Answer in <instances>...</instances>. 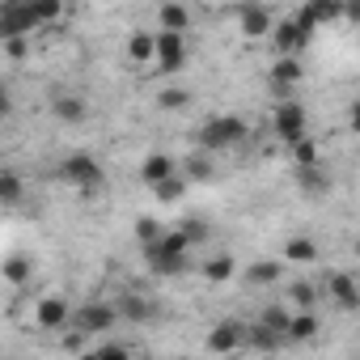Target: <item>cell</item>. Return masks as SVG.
<instances>
[{
    "label": "cell",
    "mask_w": 360,
    "mask_h": 360,
    "mask_svg": "<svg viewBox=\"0 0 360 360\" xmlns=\"http://www.w3.org/2000/svg\"><path fill=\"white\" fill-rule=\"evenodd\" d=\"M115 314H119V318H127V322H148V318L157 314V305H153V301H144L140 292H123V297H119V305H115Z\"/></svg>",
    "instance_id": "obj_11"
},
{
    "label": "cell",
    "mask_w": 360,
    "mask_h": 360,
    "mask_svg": "<svg viewBox=\"0 0 360 360\" xmlns=\"http://www.w3.org/2000/svg\"><path fill=\"white\" fill-rule=\"evenodd\" d=\"M271 26H276V18L267 13V5H246L242 9V34L246 39H267Z\"/></svg>",
    "instance_id": "obj_10"
},
{
    "label": "cell",
    "mask_w": 360,
    "mask_h": 360,
    "mask_svg": "<svg viewBox=\"0 0 360 360\" xmlns=\"http://www.w3.org/2000/svg\"><path fill=\"white\" fill-rule=\"evenodd\" d=\"M18 200H22V174L5 169L0 174V204H18Z\"/></svg>",
    "instance_id": "obj_24"
},
{
    "label": "cell",
    "mask_w": 360,
    "mask_h": 360,
    "mask_svg": "<svg viewBox=\"0 0 360 360\" xmlns=\"http://www.w3.org/2000/svg\"><path fill=\"white\" fill-rule=\"evenodd\" d=\"M301 187H305L309 195H322V191H330V178H326L318 165H301Z\"/></svg>",
    "instance_id": "obj_21"
},
{
    "label": "cell",
    "mask_w": 360,
    "mask_h": 360,
    "mask_svg": "<svg viewBox=\"0 0 360 360\" xmlns=\"http://www.w3.org/2000/svg\"><path fill=\"white\" fill-rule=\"evenodd\" d=\"M127 60H131V64H148V60H153V34H131Z\"/></svg>",
    "instance_id": "obj_25"
},
{
    "label": "cell",
    "mask_w": 360,
    "mask_h": 360,
    "mask_svg": "<svg viewBox=\"0 0 360 360\" xmlns=\"http://www.w3.org/2000/svg\"><path fill=\"white\" fill-rule=\"evenodd\" d=\"M271 34H276V51H280V56H297V51L309 43V34H314V30H305L301 22H276V26H271Z\"/></svg>",
    "instance_id": "obj_9"
},
{
    "label": "cell",
    "mask_w": 360,
    "mask_h": 360,
    "mask_svg": "<svg viewBox=\"0 0 360 360\" xmlns=\"http://www.w3.org/2000/svg\"><path fill=\"white\" fill-rule=\"evenodd\" d=\"M68 301H60V297H43L39 305H34V326L39 330H64L68 326Z\"/></svg>",
    "instance_id": "obj_8"
},
{
    "label": "cell",
    "mask_w": 360,
    "mask_h": 360,
    "mask_svg": "<svg viewBox=\"0 0 360 360\" xmlns=\"http://www.w3.org/2000/svg\"><path fill=\"white\" fill-rule=\"evenodd\" d=\"M174 174V157H165V153H153V157H144V165H140V178L153 187V183H161V178H169Z\"/></svg>",
    "instance_id": "obj_18"
},
{
    "label": "cell",
    "mask_w": 360,
    "mask_h": 360,
    "mask_svg": "<svg viewBox=\"0 0 360 360\" xmlns=\"http://www.w3.org/2000/svg\"><path fill=\"white\" fill-rule=\"evenodd\" d=\"M98 356H127V347L123 343H106V347H98Z\"/></svg>",
    "instance_id": "obj_36"
},
{
    "label": "cell",
    "mask_w": 360,
    "mask_h": 360,
    "mask_svg": "<svg viewBox=\"0 0 360 360\" xmlns=\"http://www.w3.org/2000/svg\"><path fill=\"white\" fill-rule=\"evenodd\" d=\"M153 60H157L165 72L183 68V64H187V39L178 34V30H157V34H153Z\"/></svg>",
    "instance_id": "obj_5"
},
{
    "label": "cell",
    "mask_w": 360,
    "mask_h": 360,
    "mask_svg": "<svg viewBox=\"0 0 360 360\" xmlns=\"http://www.w3.org/2000/svg\"><path fill=\"white\" fill-rule=\"evenodd\" d=\"M136 238H140V246H148V242L161 238V225H157L153 217H140V221H136Z\"/></svg>",
    "instance_id": "obj_32"
},
{
    "label": "cell",
    "mask_w": 360,
    "mask_h": 360,
    "mask_svg": "<svg viewBox=\"0 0 360 360\" xmlns=\"http://www.w3.org/2000/svg\"><path fill=\"white\" fill-rule=\"evenodd\" d=\"M233 271H238V263H233L229 255H217V259H208V263H204V280H212V284L233 280Z\"/></svg>",
    "instance_id": "obj_19"
},
{
    "label": "cell",
    "mask_w": 360,
    "mask_h": 360,
    "mask_svg": "<svg viewBox=\"0 0 360 360\" xmlns=\"http://www.w3.org/2000/svg\"><path fill=\"white\" fill-rule=\"evenodd\" d=\"M259 322H263L267 330H276V335L284 339V330H288V309H280V305H271V309H263V314H259Z\"/></svg>",
    "instance_id": "obj_28"
},
{
    "label": "cell",
    "mask_w": 360,
    "mask_h": 360,
    "mask_svg": "<svg viewBox=\"0 0 360 360\" xmlns=\"http://www.w3.org/2000/svg\"><path fill=\"white\" fill-rule=\"evenodd\" d=\"M242 322H221V326H212V335H208V347L212 352H233L238 343H242Z\"/></svg>",
    "instance_id": "obj_16"
},
{
    "label": "cell",
    "mask_w": 360,
    "mask_h": 360,
    "mask_svg": "<svg viewBox=\"0 0 360 360\" xmlns=\"http://www.w3.org/2000/svg\"><path fill=\"white\" fill-rule=\"evenodd\" d=\"M187 178L191 183H200V178H212V153L200 148L195 157H187Z\"/></svg>",
    "instance_id": "obj_23"
},
{
    "label": "cell",
    "mask_w": 360,
    "mask_h": 360,
    "mask_svg": "<svg viewBox=\"0 0 360 360\" xmlns=\"http://www.w3.org/2000/svg\"><path fill=\"white\" fill-rule=\"evenodd\" d=\"M284 259H292V263H314V259H318V246L305 242V238H292V242L284 246Z\"/></svg>",
    "instance_id": "obj_26"
},
{
    "label": "cell",
    "mask_w": 360,
    "mask_h": 360,
    "mask_svg": "<svg viewBox=\"0 0 360 360\" xmlns=\"http://www.w3.org/2000/svg\"><path fill=\"white\" fill-rule=\"evenodd\" d=\"M157 22H161V30H178V34H187V26H191V13H187V5H161L157 9Z\"/></svg>",
    "instance_id": "obj_17"
},
{
    "label": "cell",
    "mask_w": 360,
    "mask_h": 360,
    "mask_svg": "<svg viewBox=\"0 0 360 360\" xmlns=\"http://www.w3.org/2000/svg\"><path fill=\"white\" fill-rule=\"evenodd\" d=\"M64 5L60 0H9L5 9H0V39L5 34H30L47 22H60Z\"/></svg>",
    "instance_id": "obj_1"
},
{
    "label": "cell",
    "mask_w": 360,
    "mask_h": 360,
    "mask_svg": "<svg viewBox=\"0 0 360 360\" xmlns=\"http://www.w3.org/2000/svg\"><path fill=\"white\" fill-rule=\"evenodd\" d=\"M246 276H250L255 284H276V280H280V263H255Z\"/></svg>",
    "instance_id": "obj_30"
},
{
    "label": "cell",
    "mask_w": 360,
    "mask_h": 360,
    "mask_svg": "<svg viewBox=\"0 0 360 360\" xmlns=\"http://www.w3.org/2000/svg\"><path fill=\"white\" fill-rule=\"evenodd\" d=\"M297 81H301V60H297V56H280L276 68H271V85H276L280 94H288Z\"/></svg>",
    "instance_id": "obj_13"
},
{
    "label": "cell",
    "mask_w": 360,
    "mask_h": 360,
    "mask_svg": "<svg viewBox=\"0 0 360 360\" xmlns=\"http://www.w3.org/2000/svg\"><path fill=\"white\" fill-rule=\"evenodd\" d=\"M246 123L238 119V115H217V119H204V127H200V148H208V153H225V148H233L238 140H246Z\"/></svg>",
    "instance_id": "obj_3"
},
{
    "label": "cell",
    "mask_w": 360,
    "mask_h": 360,
    "mask_svg": "<svg viewBox=\"0 0 360 360\" xmlns=\"http://www.w3.org/2000/svg\"><path fill=\"white\" fill-rule=\"evenodd\" d=\"M288 148H292V161H297V165H318V144H314V140L301 136V140H292Z\"/></svg>",
    "instance_id": "obj_27"
},
{
    "label": "cell",
    "mask_w": 360,
    "mask_h": 360,
    "mask_svg": "<svg viewBox=\"0 0 360 360\" xmlns=\"http://www.w3.org/2000/svg\"><path fill=\"white\" fill-rule=\"evenodd\" d=\"M318 314L314 309H297V314H288V330H284V339H314L318 335Z\"/></svg>",
    "instance_id": "obj_15"
},
{
    "label": "cell",
    "mask_w": 360,
    "mask_h": 360,
    "mask_svg": "<svg viewBox=\"0 0 360 360\" xmlns=\"http://www.w3.org/2000/svg\"><path fill=\"white\" fill-rule=\"evenodd\" d=\"M187 102H191L187 89H165V94H161V106H165V110H178V106H187Z\"/></svg>",
    "instance_id": "obj_34"
},
{
    "label": "cell",
    "mask_w": 360,
    "mask_h": 360,
    "mask_svg": "<svg viewBox=\"0 0 360 360\" xmlns=\"http://www.w3.org/2000/svg\"><path fill=\"white\" fill-rule=\"evenodd\" d=\"M326 292L343 305V309H356L360 305V292H356V280L347 276V271H335L330 280H326Z\"/></svg>",
    "instance_id": "obj_12"
},
{
    "label": "cell",
    "mask_w": 360,
    "mask_h": 360,
    "mask_svg": "<svg viewBox=\"0 0 360 360\" xmlns=\"http://www.w3.org/2000/svg\"><path fill=\"white\" fill-rule=\"evenodd\" d=\"M60 178H64V183H72V187H81L85 195H89V191H98V187L106 183L102 165H98L89 153H72V157H64V165H60Z\"/></svg>",
    "instance_id": "obj_4"
},
{
    "label": "cell",
    "mask_w": 360,
    "mask_h": 360,
    "mask_svg": "<svg viewBox=\"0 0 360 360\" xmlns=\"http://www.w3.org/2000/svg\"><path fill=\"white\" fill-rule=\"evenodd\" d=\"M276 136L280 140H301L305 136V106H297V102H280L276 106Z\"/></svg>",
    "instance_id": "obj_7"
},
{
    "label": "cell",
    "mask_w": 360,
    "mask_h": 360,
    "mask_svg": "<svg viewBox=\"0 0 360 360\" xmlns=\"http://www.w3.org/2000/svg\"><path fill=\"white\" fill-rule=\"evenodd\" d=\"M246 5H267V0H246Z\"/></svg>",
    "instance_id": "obj_38"
},
{
    "label": "cell",
    "mask_w": 360,
    "mask_h": 360,
    "mask_svg": "<svg viewBox=\"0 0 360 360\" xmlns=\"http://www.w3.org/2000/svg\"><path fill=\"white\" fill-rule=\"evenodd\" d=\"M183 233H187V242H200L208 229H204V221H183Z\"/></svg>",
    "instance_id": "obj_35"
},
{
    "label": "cell",
    "mask_w": 360,
    "mask_h": 360,
    "mask_svg": "<svg viewBox=\"0 0 360 360\" xmlns=\"http://www.w3.org/2000/svg\"><path fill=\"white\" fill-rule=\"evenodd\" d=\"M5 51H9V60H26V56H30L26 34H5Z\"/></svg>",
    "instance_id": "obj_33"
},
{
    "label": "cell",
    "mask_w": 360,
    "mask_h": 360,
    "mask_svg": "<svg viewBox=\"0 0 360 360\" xmlns=\"http://www.w3.org/2000/svg\"><path fill=\"white\" fill-rule=\"evenodd\" d=\"M153 191H157V200H161V204H174L178 195L187 191V183H183L178 174H169V178H161V183H153Z\"/></svg>",
    "instance_id": "obj_22"
},
{
    "label": "cell",
    "mask_w": 360,
    "mask_h": 360,
    "mask_svg": "<svg viewBox=\"0 0 360 360\" xmlns=\"http://www.w3.org/2000/svg\"><path fill=\"white\" fill-rule=\"evenodd\" d=\"M288 297H292V305H297V309H314V301H318L314 284H305V280H301V284H292V292H288Z\"/></svg>",
    "instance_id": "obj_31"
},
{
    "label": "cell",
    "mask_w": 360,
    "mask_h": 360,
    "mask_svg": "<svg viewBox=\"0 0 360 360\" xmlns=\"http://www.w3.org/2000/svg\"><path fill=\"white\" fill-rule=\"evenodd\" d=\"M250 343H255V347H263V352H271V347H280V335H276V330H267L263 322H255V326H250Z\"/></svg>",
    "instance_id": "obj_29"
},
{
    "label": "cell",
    "mask_w": 360,
    "mask_h": 360,
    "mask_svg": "<svg viewBox=\"0 0 360 360\" xmlns=\"http://www.w3.org/2000/svg\"><path fill=\"white\" fill-rule=\"evenodd\" d=\"M0 276H5L9 284H18V288H22V284L30 280V259H26V255H13V259H5V267H0Z\"/></svg>",
    "instance_id": "obj_20"
},
{
    "label": "cell",
    "mask_w": 360,
    "mask_h": 360,
    "mask_svg": "<svg viewBox=\"0 0 360 360\" xmlns=\"http://www.w3.org/2000/svg\"><path fill=\"white\" fill-rule=\"evenodd\" d=\"M187 250H191V242L183 229H161V238L144 246V259L157 276H174V271L187 267Z\"/></svg>",
    "instance_id": "obj_2"
},
{
    "label": "cell",
    "mask_w": 360,
    "mask_h": 360,
    "mask_svg": "<svg viewBox=\"0 0 360 360\" xmlns=\"http://www.w3.org/2000/svg\"><path fill=\"white\" fill-rule=\"evenodd\" d=\"M5 110H9V98H5V89H0V119H5Z\"/></svg>",
    "instance_id": "obj_37"
},
{
    "label": "cell",
    "mask_w": 360,
    "mask_h": 360,
    "mask_svg": "<svg viewBox=\"0 0 360 360\" xmlns=\"http://www.w3.org/2000/svg\"><path fill=\"white\" fill-rule=\"evenodd\" d=\"M51 110H56L60 123H81V119L89 115V106H85L81 98H72V94H56V98H51Z\"/></svg>",
    "instance_id": "obj_14"
},
{
    "label": "cell",
    "mask_w": 360,
    "mask_h": 360,
    "mask_svg": "<svg viewBox=\"0 0 360 360\" xmlns=\"http://www.w3.org/2000/svg\"><path fill=\"white\" fill-rule=\"evenodd\" d=\"M115 322H119L115 305H102V301H94V305L77 309V318H68V326L81 330V335H102V330H110Z\"/></svg>",
    "instance_id": "obj_6"
}]
</instances>
